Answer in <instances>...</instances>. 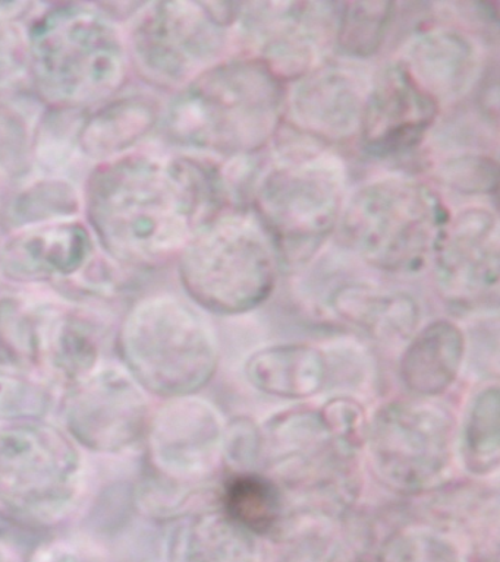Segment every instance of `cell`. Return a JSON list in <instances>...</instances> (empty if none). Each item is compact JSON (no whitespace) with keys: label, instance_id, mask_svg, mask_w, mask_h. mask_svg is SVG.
Instances as JSON below:
<instances>
[{"label":"cell","instance_id":"obj_1","mask_svg":"<svg viewBox=\"0 0 500 562\" xmlns=\"http://www.w3.org/2000/svg\"><path fill=\"white\" fill-rule=\"evenodd\" d=\"M221 169L208 158L125 154L100 162L86 188L96 237L116 261L160 266L227 209Z\"/></svg>","mask_w":500,"mask_h":562},{"label":"cell","instance_id":"obj_2","mask_svg":"<svg viewBox=\"0 0 500 562\" xmlns=\"http://www.w3.org/2000/svg\"><path fill=\"white\" fill-rule=\"evenodd\" d=\"M287 83L252 56L218 61L179 88L166 134L184 147L247 158L269 147L287 116Z\"/></svg>","mask_w":500,"mask_h":562},{"label":"cell","instance_id":"obj_3","mask_svg":"<svg viewBox=\"0 0 500 562\" xmlns=\"http://www.w3.org/2000/svg\"><path fill=\"white\" fill-rule=\"evenodd\" d=\"M248 192L280 263L304 266L336 232L346 201L344 161L318 140L287 145L256 171Z\"/></svg>","mask_w":500,"mask_h":562},{"label":"cell","instance_id":"obj_4","mask_svg":"<svg viewBox=\"0 0 500 562\" xmlns=\"http://www.w3.org/2000/svg\"><path fill=\"white\" fill-rule=\"evenodd\" d=\"M25 42L30 77L52 108L99 103L125 81L129 52L95 4H56L34 21Z\"/></svg>","mask_w":500,"mask_h":562},{"label":"cell","instance_id":"obj_5","mask_svg":"<svg viewBox=\"0 0 500 562\" xmlns=\"http://www.w3.org/2000/svg\"><path fill=\"white\" fill-rule=\"evenodd\" d=\"M449 211L423 180L389 176L345 201L336 235L355 257L389 274H415L432 261Z\"/></svg>","mask_w":500,"mask_h":562},{"label":"cell","instance_id":"obj_6","mask_svg":"<svg viewBox=\"0 0 500 562\" xmlns=\"http://www.w3.org/2000/svg\"><path fill=\"white\" fill-rule=\"evenodd\" d=\"M178 266L192 302L213 314L240 315L269 299L280 258L252 210L227 206L191 237Z\"/></svg>","mask_w":500,"mask_h":562},{"label":"cell","instance_id":"obj_7","mask_svg":"<svg viewBox=\"0 0 500 562\" xmlns=\"http://www.w3.org/2000/svg\"><path fill=\"white\" fill-rule=\"evenodd\" d=\"M121 364L151 397L196 395L219 367L212 325L197 307L170 294L143 299L122 323Z\"/></svg>","mask_w":500,"mask_h":562},{"label":"cell","instance_id":"obj_8","mask_svg":"<svg viewBox=\"0 0 500 562\" xmlns=\"http://www.w3.org/2000/svg\"><path fill=\"white\" fill-rule=\"evenodd\" d=\"M86 456L49 419L0 425V509L32 527L68 520L89 483Z\"/></svg>","mask_w":500,"mask_h":562},{"label":"cell","instance_id":"obj_9","mask_svg":"<svg viewBox=\"0 0 500 562\" xmlns=\"http://www.w3.org/2000/svg\"><path fill=\"white\" fill-rule=\"evenodd\" d=\"M241 3L155 2L143 4L130 35L131 56L144 78L182 88L221 61L227 29Z\"/></svg>","mask_w":500,"mask_h":562},{"label":"cell","instance_id":"obj_10","mask_svg":"<svg viewBox=\"0 0 500 562\" xmlns=\"http://www.w3.org/2000/svg\"><path fill=\"white\" fill-rule=\"evenodd\" d=\"M367 441L373 468L385 485L419 494L436 486L449 469L455 419L430 398L397 400L373 416Z\"/></svg>","mask_w":500,"mask_h":562},{"label":"cell","instance_id":"obj_11","mask_svg":"<svg viewBox=\"0 0 500 562\" xmlns=\"http://www.w3.org/2000/svg\"><path fill=\"white\" fill-rule=\"evenodd\" d=\"M60 426L86 454L125 456L144 446L151 395L121 362L104 360L60 394Z\"/></svg>","mask_w":500,"mask_h":562},{"label":"cell","instance_id":"obj_12","mask_svg":"<svg viewBox=\"0 0 500 562\" xmlns=\"http://www.w3.org/2000/svg\"><path fill=\"white\" fill-rule=\"evenodd\" d=\"M337 9L329 2L241 3L236 22L247 56L292 83L327 64L336 48Z\"/></svg>","mask_w":500,"mask_h":562},{"label":"cell","instance_id":"obj_13","mask_svg":"<svg viewBox=\"0 0 500 562\" xmlns=\"http://www.w3.org/2000/svg\"><path fill=\"white\" fill-rule=\"evenodd\" d=\"M438 293L460 310H489L499 302V222L486 206L449 215L434 248Z\"/></svg>","mask_w":500,"mask_h":562},{"label":"cell","instance_id":"obj_14","mask_svg":"<svg viewBox=\"0 0 500 562\" xmlns=\"http://www.w3.org/2000/svg\"><path fill=\"white\" fill-rule=\"evenodd\" d=\"M223 438L225 425L212 404L196 395L166 400L148 424V465L168 481L196 487L216 470Z\"/></svg>","mask_w":500,"mask_h":562},{"label":"cell","instance_id":"obj_15","mask_svg":"<svg viewBox=\"0 0 500 562\" xmlns=\"http://www.w3.org/2000/svg\"><path fill=\"white\" fill-rule=\"evenodd\" d=\"M441 105L399 61L386 65L368 87L358 140L375 157H395L419 147L437 121Z\"/></svg>","mask_w":500,"mask_h":562},{"label":"cell","instance_id":"obj_16","mask_svg":"<svg viewBox=\"0 0 500 562\" xmlns=\"http://www.w3.org/2000/svg\"><path fill=\"white\" fill-rule=\"evenodd\" d=\"M368 87L357 70L329 60L292 82L287 116L301 134L323 145L358 139Z\"/></svg>","mask_w":500,"mask_h":562},{"label":"cell","instance_id":"obj_17","mask_svg":"<svg viewBox=\"0 0 500 562\" xmlns=\"http://www.w3.org/2000/svg\"><path fill=\"white\" fill-rule=\"evenodd\" d=\"M93 249L89 228L71 218L21 227L0 245V277L20 284L73 281Z\"/></svg>","mask_w":500,"mask_h":562},{"label":"cell","instance_id":"obj_18","mask_svg":"<svg viewBox=\"0 0 500 562\" xmlns=\"http://www.w3.org/2000/svg\"><path fill=\"white\" fill-rule=\"evenodd\" d=\"M398 61L442 108L476 86L480 52L463 30L430 25L412 34Z\"/></svg>","mask_w":500,"mask_h":562},{"label":"cell","instance_id":"obj_19","mask_svg":"<svg viewBox=\"0 0 500 562\" xmlns=\"http://www.w3.org/2000/svg\"><path fill=\"white\" fill-rule=\"evenodd\" d=\"M329 307L342 323L386 345L410 340L420 324V306L411 294L359 281L340 285Z\"/></svg>","mask_w":500,"mask_h":562},{"label":"cell","instance_id":"obj_20","mask_svg":"<svg viewBox=\"0 0 500 562\" xmlns=\"http://www.w3.org/2000/svg\"><path fill=\"white\" fill-rule=\"evenodd\" d=\"M166 562H270L260 536L221 509L184 516L166 542Z\"/></svg>","mask_w":500,"mask_h":562},{"label":"cell","instance_id":"obj_21","mask_svg":"<svg viewBox=\"0 0 500 562\" xmlns=\"http://www.w3.org/2000/svg\"><path fill=\"white\" fill-rule=\"evenodd\" d=\"M465 336L449 319L425 325L408 340L399 363L405 389L420 398L445 393L463 367Z\"/></svg>","mask_w":500,"mask_h":562},{"label":"cell","instance_id":"obj_22","mask_svg":"<svg viewBox=\"0 0 500 562\" xmlns=\"http://www.w3.org/2000/svg\"><path fill=\"white\" fill-rule=\"evenodd\" d=\"M59 305L52 297H0V368L42 376Z\"/></svg>","mask_w":500,"mask_h":562},{"label":"cell","instance_id":"obj_23","mask_svg":"<svg viewBox=\"0 0 500 562\" xmlns=\"http://www.w3.org/2000/svg\"><path fill=\"white\" fill-rule=\"evenodd\" d=\"M245 376L254 389L270 397H314L329 382L327 356L310 345L266 347L249 356Z\"/></svg>","mask_w":500,"mask_h":562},{"label":"cell","instance_id":"obj_24","mask_svg":"<svg viewBox=\"0 0 500 562\" xmlns=\"http://www.w3.org/2000/svg\"><path fill=\"white\" fill-rule=\"evenodd\" d=\"M104 360V336L98 321L81 307L63 302L52 329L43 378L63 394Z\"/></svg>","mask_w":500,"mask_h":562},{"label":"cell","instance_id":"obj_25","mask_svg":"<svg viewBox=\"0 0 500 562\" xmlns=\"http://www.w3.org/2000/svg\"><path fill=\"white\" fill-rule=\"evenodd\" d=\"M159 117V103L152 97H122L85 119L78 134V147L91 160H115L146 138Z\"/></svg>","mask_w":500,"mask_h":562},{"label":"cell","instance_id":"obj_26","mask_svg":"<svg viewBox=\"0 0 500 562\" xmlns=\"http://www.w3.org/2000/svg\"><path fill=\"white\" fill-rule=\"evenodd\" d=\"M221 503L227 518L263 539H275L289 512L282 487L258 472L232 474L223 486Z\"/></svg>","mask_w":500,"mask_h":562},{"label":"cell","instance_id":"obj_27","mask_svg":"<svg viewBox=\"0 0 500 562\" xmlns=\"http://www.w3.org/2000/svg\"><path fill=\"white\" fill-rule=\"evenodd\" d=\"M463 459L468 472L487 476L500 464V394L487 386L473 400L463 429Z\"/></svg>","mask_w":500,"mask_h":562},{"label":"cell","instance_id":"obj_28","mask_svg":"<svg viewBox=\"0 0 500 562\" xmlns=\"http://www.w3.org/2000/svg\"><path fill=\"white\" fill-rule=\"evenodd\" d=\"M397 3L346 2L337 9L336 50L367 59L384 46L397 15Z\"/></svg>","mask_w":500,"mask_h":562},{"label":"cell","instance_id":"obj_29","mask_svg":"<svg viewBox=\"0 0 500 562\" xmlns=\"http://www.w3.org/2000/svg\"><path fill=\"white\" fill-rule=\"evenodd\" d=\"M59 400L60 391L45 378L0 368V425L47 420Z\"/></svg>","mask_w":500,"mask_h":562},{"label":"cell","instance_id":"obj_30","mask_svg":"<svg viewBox=\"0 0 500 562\" xmlns=\"http://www.w3.org/2000/svg\"><path fill=\"white\" fill-rule=\"evenodd\" d=\"M376 562H467L458 544L441 529L405 527L381 544Z\"/></svg>","mask_w":500,"mask_h":562},{"label":"cell","instance_id":"obj_31","mask_svg":"<svg viewBox=\"0 0 500 562\" xmlns=\"http://www.w3.org/2000/svg\"><path fill=\"white\" fill-rule=\"evenodd\" d=\"M80 210V198L63 180H43L21 192L12 204V222L19 228L69 220Z\"/></svg>","mask_w":500,"mask_h":562},{"label":"cell","instance_id":"obj_32","mask_svg":"<svg viewBox=\"0 0 500 562\" xmlns=\"http://www.w3.org/2000/svg\"><path fill=\"white\" fill-rule=\"evenodd\" d=\"M498 161L486 154L452 157L438 169L442 183L464 195H495L498 192Z\"/></svg>","mask_w":500,"mask_h":562},{"label":"cell","instance_id":"obj_33","mask_svg":"<svg viewBox=\"0 0 500 562\" xmlns=\"http://www.w3.org/2000/svg\"><path fill=\"white\" fill-rule=\"evenodd\" d=\"M319 412L337 443L357 454L368 435L367 415L362 404L341 395L329 400Z\"/></svg>","mask_w":500,"mask_h":562},{"label":"cell","instance_id":"obj_34","mask_svg":"<svg viewBox=\"0 0 500 562\" xmlns=\"http://www.w3.org/2000/svg\"><path fill=\"white\" fill-rule=\"evenodd\" d=\"M223 456L241 472H257L262 464V429L249 419H236L225 429Z\"/></svg>","mask_w":500,"mask_h":562},{"label":"cell","instance_id":"obj_35","mask_svg":"<svg viewBox=\"0 0 500 562\" xmlns=\"http://www.w3.org/2000/svg\"><path fill=\"white\" fill-rule=\"evenodd\" d=\"M25 132L20 119L0 112V161L15 167L25 160Z\"/></svg>","mask_w":500,"mask_h":562},{"label":"cell","instance_id":"obj_36","mask_svg":"<svg viewBox=\"0 0 500 562\" xmlns=\"http://www.w3.org/2000/svg\"><path fill=\"white\" fill-rule=\"evenodd\" d=\"M27 562H102L95 549L73 540H58L38 548Z\"/></svg>","mask_w":500,"mask_h":562},{"label":"cell","instance_id":"obj_37","mask_svg":"<svg viewBox=\"0 0 500 562\" xmlns=\"http://www.w3.org/2000/svg\"><path fill=\"white\" fill-rule=\"evenodd\" d=\"M0 562H14V557L3 542H0Z\"/></svg>","mask_w":500,"mask_h":562}]
</instances>
